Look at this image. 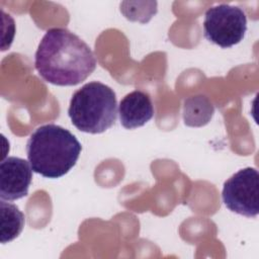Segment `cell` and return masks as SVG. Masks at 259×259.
I'll list each match as a JSON object with an SVG mask.
<instances>
[{"mask_svg": "<svg viewBox=\"0 0 259 259\" xmlns=\"http://www.w3.org/2000/svg\"><path fill=\"white\" fill-rule=\"evenodd\" d=\"M247 31V17L238 6L219 4L208 8L204 15L203 34L212 44L231 48L239 44Z\"/></svg>", "mask_w": 259, "mask_h": 259, "instance_id": "cell-4", "label": "cell"}, {"mask_svg": "<svg viewBox=\"0 0 259 259\" xmlns=\"http://www.w3.org/2000/svg\"><path fill=\"white\" fill-rule=\"evenodd\" d=\"M68 114L79 131L101 134L111 127L116 120L115 93L101 82L86 83L73 94Z\"/></svg>", "mask_w": 259, "mask_h": 259, "instance_id": "cell-3", "label": "cell"}, {"mask_svg": "<svg viewBox=\"0 0 259 259\" xmlns=\"http://www.w3.org/2000/svg\"><path fill=\"white\" fill-rule=\"evenodd\" d=\"M118 114L123 127L133 130L143 126L154 115L151 97L141 90L126 94L119 102Z\"/></svg>", "mask_w": 259, "mask_h": 259, "instance_id": "cell-7", "label": "cell"}, {"mask_svg": "<svg viewBox=\"0 0 259 259\" xmlns=\"http://www.w3.org/2000/svg\"><path fill=\"white\" fill-rule=\"evenodd\" d=\"M35 69L47 82L74 86L86 80L97 62L90 47L67 28L49 29L41 38L34 58Z\"/></svg>", "mask_w": 259, "mask_h": 259, "instance_id": "cell-1", "label": "cell"}, {"mask_svg": "<svg viewBox=\"0 0 259 259\" xmlns=\"http://www.w3.org/2000/svg\"><path fill=\"white\" fill-rule=\"evenodd\" d=\"M222 197L230 210L247 218H255L259 212L258 171L247 167L236 172L224 183Z\"/></svg>", "mask_w": 259, "mask_h": 259, "instance_id": "cell-5", "label": "cell"}, {"mask_svg": "<svg viewBox=\"0 0 259 259\" xmlns=\"http://www.w3.org/2000/svg\"><path fill=\"white\" fill-rule=\"evenodd\" d=\"M214 113V106L204 95L188 97L183 103L184 123L191 127L207 124Z\"/></svg>", "mask_w": 259, "mask_h": 259, "instance_id": "cell-8", "label": "cell"}, {"mask_svg": "<svg viewBox=\"0 0 259 259\" xmlns=\"http://www.w3.org/2000/svg\"><path fill=\"white\" fill-rule=\"evenodd\" d=\"M32 169L26 160L7 157L0 164V197L2 200H16L28 194Z\"/></svg>", "mask_w": 259, "mask_h": 259, "instance_id": "cell-6", "label": "cell"}, {"mask_svg": "<svg viewBox=\"0 0 259 259\" xmlns=\"http://www.w3.org/2000/svg\"><path fill=\"white\" fill-rule=\"evenodd\" d=\"M1 243L11 242L19 236L24 227V214L12 203L1 199Z\"/></svg>", "mask_w": 259, "mask_h": 259, "instance_id": "cell-9", "label": "cell"}, {"mask_svg": "<svg viewBox=\"0 0 259 259\" xmlns=\"http://www.w3.org/2000/svg\"><path fill=\"white\" fill-rule=\"evenodd\" d=\"M82 146L68 130L54 124L37 127L26 144V154L32 171L56 179L67 174L79 159Z\"/></svg>", "mask_w": 259, "mask_h": 259, "instance_id": "cell-2", "label": "cell"}]
</instances>
